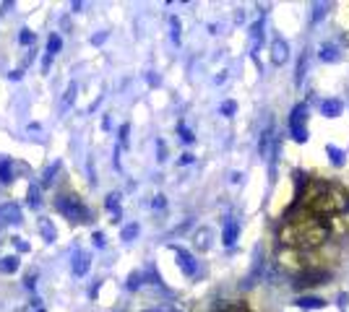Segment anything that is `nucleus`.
Instances as JSON below:
<instances>
[{
	"label": "nucleus",
	"instance_id": "39448f33",
	"mask_svg": "<svg viewBox=\"0 0 349 312\" xmlns=\"http://www.w3.org/2000/svg\"><path fill=\"white\" fill-rule=\"evenodd\" d=\"M40 234H42V240L47 242V244H53L55 240H58V232H55V226H53V221L50 218H40Z\"/></svg>",
	"mask_w": 349,
	"mask_h": 312
},
{
	"label": "nucleus",
	"instance_id": "f03ea898",
	"mask_svg": "<svg viewBox=\"0 0 349 312\" xmlns=\"http://www.w3.org/2000/svg\"><path fill=\"white\" fill-rule=\"evenodd\" d=\"M305 208H310L313 216H326L333 214L344 206V192L336 190L328 182H310L305 190Z\"/></svg>",
	"mask_w": 349,
	"mask_h": 312
},
{
	"label": "nucleus",
	"instance_id": "6e6552de",
	"mask_svg": "<svg viewBox=\"0 0 349 312\" xmlns=\"http://www.w3.org/2000/svg\"><path fill=\"white\" fill-rule=\"evenodd\" d=\"M19 263H21V260H19L16 255L0 258V273H16V270H19Z\"/></svg>",
	"mask_w": 349,
	"mask_h": 312
},
{
	"label": "nucleus",
	"instance_id": "f257e3e1",
	"mask_svg": "<svg viewBox=\"0 0 349 312\" xmlns=\"http://www.w3.org/2000/svg\"><path fill=\"white\" fill-rule=\"evenodd\" d=\"M328 237V226L323 224L318 216H302V218H289L287 226L281 229V240L287 244H294V247H315L320 244L323 240Z\"/></svg>",
	"mask_w": 349,
	"mask_h": 312
},
{
	"label": "nucleus",
	"instance_id": "6ab92c4d",
	"mask_svg": "<svg viewBox=\"0 0 349 312\" xmlns=\"http://www.w3.org/2000/svg\"><path fill=\"white\" fill-rule=\"evenodd\" d=\"M133 234H136V226H128V229L123 232V237H128V240H131V237H133Z\"/></svg>",
	"mask_w": 349,
	"mask_h": 312
},
{
	"label": "nucleus",
	"instance_id": "20e7f679",
	"mask_svg": "<svg viewBox=\"0 0 349 312\" xmlns=\"http://www.w3.org/2000/svg\"><path fill=\"white\" fill-rule=\"evenodd\" d=\"M16 224H21V206L3 203L0 206V226H16Z\"/></svg>",
	"mask_w": 349,
	"mask_h": 312
},
{
	"label": "nucleus",
	"instance_id": "2eb2a0df",
	"mask_svg": "<svg viewBox=\"0 0 349 312\" xmlns=\"http://www.w3.org/2000/svg\"><path fill=\"white\" fill-rule=\"evenodd\" d=\"M14 247H16L19 252H29V250H32V244H29L27 240H21V237H16V240H14Z\"/></svg>",
	"mask_w": 349,
	"mask_h": 312
},
{
	"label": "nucleus",
	"instance_id": "a211bd4d",
	"mask_svg": "<svg viewBox=\"0 0 349 312\" xmlns=\"http://www.w3.org/2000/svg\"><path fill=\"white\" fill-rule=\"evenodd\" d=\"M94 244H97V247L105 244V234H102V232H97V234H94Z\"/></svg>",
	"mask_w": 349,
	"mask_h": 312
},
{
	"label": "nucleus",
	"instance_id": "4468645a",
	"mask_svg": "<svg viewBox=\"0 0 349 312\" xmlns=\"http://www.w3.org/2000/svg\"><path fill=\"white\" fill-rule=\"evenodd\" d=\"M34 39H37V36H34L32 29H21V32H19V42H21V44H34Z\"/></svg>",
	"mask_w": 349,
	"mask_h": 312
},
{
	"label": "nucleus",
	"instance_id": "412c9836",
	"mask_svg": "<svg viewBox=\"0 0 349 312\" xmlns=\"http://www.w3.org/2000/svg\"><path fill=\"white\" fill-rule=\"evenodd\" d=\"M37 312H47V310H45V307H42V310H37Z\"/></svg>",
	"mask_w": 349,
	"mask_h": 312
},
{
	"label": "nucleus",
	"instance_id": "9d476101",
	"mask_svg": "<svg viewBox=\"0 0 349 312\" xmlns=\"http://www.w3.org/2000/svg\"><path fill=\"white\" fill-rule=\"evenodd\" d=\"M40 195H42V188L34 182V185L29 188V208H34V211H40V206H42V198H40Z\"/></svg>",
	"mask_w": 349,
	"mask_h": 312
},
{
	"label": "nucleus",
	"instance_id": "f8f14e48",
	"mask_svg": "<svg viewBox=\"0 0 349 312\" xmlns=\"http://www.w3.org/2000/svg\"><path fill=\"white\" fill-rule=\"evenodd\" d=\"M76 91H79V86H76V84H71V86L66 88V96H63V104H60L63 110H68L71 104H73V99H76Z\"/></svg>",
	"mask_w": 349,
	"mask_h": 312
},
{
	"label": "nucleus",
	"instance_id": "ddd939ff",
	"mask_svg": "<svg viewBox=\"0 0 349 312\" xmlns=\"http://www.w3.org/2000/svg\"><path fill=\"white\" fill-rule=\"evenodd\" d=\"M11 169H14V180H16V174H32V166L29 164H24V162H11Z\"/></svg>",
	"mask_w": 349,
	"mask_h": 312
},
{
	"label": "nucleus",
	"instance_id": "dca6fc26",
	"mask_svg": "<svg viewBox=\"0 0 349 312\" xmlns=\"http://www.w3.org/2000/svg\"><path fill=\"white\" fill-rule=\"evenodd\" d=\"M8 78H11V81H21V78H24V68H19V70H11V73H8Z\"/></svg>",
	"mask_w": 349,
	"mask_h": 312
},
{
	"label": "nucleus",
	"instance_id": "9b49d317",
	"mask_svg": "<svg viewBox=\"0 0 349 312\" xmlns=\"http://www.w3.org/2000/svg\"><path fill=\"white\" fill-rule=\"evenodd\" d=\"M60 47H63V39H60L58 34H50V36H47V58L58 55V52H60Z\"/></svg>",
	"mask_w": 349,
	"mask_h": 312
},
{
	"label": "nucleus",
	"instance_id": "7ed1b4c3",
	"mask_svg": "<svg viewBox=\"0 0 349 312\" xmlns=\"http://www.w3.org/2000/svg\"><path fill=\"white\" fill-rule=\"evenodd\" d=\"M55 208L71 221H89V211L84 208V203L76 195H60L55 200Z\"/></svg>",
	"mask_w": 349,
	"mask_h": 312
},
{
	"label": "nucleus",
	"instance_id": "aec40b11",
	"mask_svg": "<svg viewBox=\"0 0 349 312\" xmlns=\"http://www.w3.org/2000/svg\"><path fill=\"white\" fill-rule=\"evenodd\" d=\"M105 36H107V34H97V36L92 39V42H94V44H102V42H105Z\"/></svg>",
	"mask_w": 349,
	"mask_h": 312
},
{
	"label": "nucleus",
	"instance_id": "423d86ee",
	"mask_svg": "<svg viewBox=\"0 0 349 312\" xmlns=\"http://www.w3.org/2000/svg\"><path fill=\"white\" fill-rule=\"evenodd\" d=\"M11 156H0V182L3 185H11L14 182V169H11Z\"/></svg>",
	"mask_w": 349,
	"mask_h": 312
},
{
	"label": "nucleus",
	"instance_id": "0eeeda50",
	"mask_svg": "<svg viewBox=\"0 0 349 312\" xmlns=\"http://www.w3.org/2000/svg\"><path fill=\"white\" fill-rule=\"evenodd\" d=\"M89 260H92L89 252H76L73 255V273L76 276H84V273L89 270Z\"/></svg>",
	"mask_w": 349,
	"mask_h": 312
},
{
	"label": "nucleus",
	"instance_id": "f3484780",
	"mask_svg": "<svg viewBox=\"0 0 349 312\" xmlns=\"http://www.w3.org/2000/svg\"><path fill=\"white\" fill-rule=\"evenodd\" d=\"M34 286H37V273H29V276H27V289L32 292Z\"/></svg>",
	"mask_w": 349,
	"mask_h": 312
},
{
	"label": "nucleus",
	"instance_id": "1a4fd4ad",
	"mask_svg": "<svg viewBox=\"0 0 349 312\" xmlns=\"http://www.w3.org/2000/svg\"><path fill=\"white\" fill-rule=\"evenodd\" d=\"M60 166H63V164H60V162H55V164H50V166L45 169L40 188H50V185H53V180H55V174H58V169H60Z\"/></svg>",
	"mask_w": 349,
	"mask_h": 312
}]
</instances>
